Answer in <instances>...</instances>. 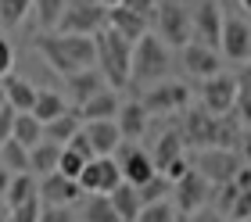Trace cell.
<instances>
[{"instance_id": "obj_1", "label": "cell", "mask_w": 251, "mask_h": 222, "mask_svg": "<svg viewBox=\"0 0 251 222\" xmlns=\"http://www.w3.org/2000/svg\"><path fill=\"white\" fill-rule=\"evenodd\" d=\"M36 50L43 54L54 72H61L65 79L75 72L94 68V40L90 36H58V32H43L36 36Z\"/></svg>"}, {"instance_id": "obj_2", "label": "cell", "mask_w": 251, "mask_h": 222, "mask_svg": "<svg viewBox=\"0 0 251 222\" xmlns=\"http://www.w3.org/2000/svg\"><path fill=\"white\" fill-rule=\"evenodd\" d=\"M179 140H183V147H194L201 154V150H233V125L226 119H212V115H204L201 108H194L183 115V122H179Z\"/></svg>"}, {"instance_id": "obj_3", "label": "cell", "mask_w": 251, "mask_h": 222, "mask_svg": "<svg viewBox=\"0 0 251 222\" xmlns=\"http://www.w3.org/2000/svg\"><path fill=\"white\" fill-rule=\"evenodd\" d=\"M90 40H94V68L100 72L104 86L122 90L129 83V54H133V47L122 36H115L111 29H100Z\"/></svg>"}, {"instance_id": "obj_4", "label": "cell", "mask_w": 251, "mask_h": 222, "mask_svg": "<svg viewBox=\"0 0 251 222\" xmlns=\"http://www.w3.org/2000/svg\"><path fill=\"white\" fill-rule=\"evenodd\" d=\"M169 68H173V50H169L154 32H144V36L133 43V54H129V83H136V86L154 83Z\"/></svg>"}, {"instance_id": "obj_5", "label": "cell", "mask_w": 251, "mask_h": 222, "mask_svg": "<svg viewBox=\"0 0 251 222\" xmlns=\"http://www.w3.org/2000/svg\"><path fill=\"white\" fill-rule=\"evenodd\" d=\"M108 18V4L100 0H65L61 18H58V36H94L104 29Z\"/></svg>"}, {"instance_id": "obj_6", "label": "cell", "mask_w": 251, "mask_h": 222, "mask_svg": "<svg viewBox=\"0 0 251 222\" xmlns=\"http://www.w3.org/2000/svg\"><path fill=\"white\" fill-rule=\"evenodd\" d=\"M154 29H158L154 36L169 50H183L190 43V4H176V0L154 4Z\"/></svg>"}, {"instance_id": "obj_7", "label": "cell", "mask_w": 251, "mask_h": 222, "mask_svg": "<svg viewBox=\"0 0 251 222\" xmlns=\"http://www.w3.org/2000/svg\"><path fill=\"white\" fill-rule=\"evenodd\" d=\"M241 165H248V161L241 158V150H223V147H215V150H201L198 158H194V172L204 179L215 190V186H226V183H233V176L241 172Z\"/></svg>"}, {"instance_id": "obj_8", "label": "cell", "mask_w": 251, "mask_h": 222, "mask_svg": "<svg viewBox=\"0 0 251 222\" xmlns=\"http://www.w3.org/2000/svg\"><path fill=\"white\" fill-rule=\"evenodd\" d=\"M219 54L233 65H248V57H251V22H248V15H223Z\"/></svg>"}, {"instance_id": "obj_9", "label": "cell", "mask_w": 251, "mask_h": 222, "mask_svg": "<svg viewBox=\"0 0 251 222\" xmlns=\"http://www.w3.org/2000/svg\"><path fill=\"white\" fill-rule=\"evenodd\" d=\"M219 29H223V4H215V0L190 4V43L219 54Z\"/></svg>"}, {"instance_id": "obj_10", "label": "cell", "mask_w": 251, "mask_h": 222, "mask_svg": "<svg viewBox=\"0 0 251 222\" xmlns=\"http://www.w3.org/2000/svg\"><path fill=\"white\" fill-rule=\"evenodd\" d=\"M233 100H237V75L219 72L201 83V111L204 115L226 119V115H233Z\"/></svg>"}, {"instance_id": "obj_11", "label": "cell", "mask_w": 251, "mask_h": 222, "mask_svg": "<svg viewBox=\"0 0 251 222\" xmlns=\"http://www.w3.org/2000/svg\"><path fill=\"white\" fill-rule=\"evenodd\" d=\"M169 194H173V201H169V204H173L176 212H183V215H198L201 208H208V201H212V186L204 183L194 169H187L183 176L173 183V190H169Z\"/></svg>"}, {"instance_id": "obj_12", "label": "cell", "mask_w": 251, "mask_h": 222, "mask_svg": "<svg viewBox=\"0 0 251 222\" xmlns=\"http://www.w3.org/2000/svg\"><path fill=\"white\" fill-rule=\"evenodd\" d=\"M111 161L119 165V176L122 183H129L133 190H140L147 179H154V165H151V154H144L136 144H119Z\"/></svg>"}, {"instance_id": "obj_13", "label": "cell", "mask_w": 251, "mask_h": 222, "mask_svg": "<svg viewBox=\"0 0 251 222\" xmlns=\"http://www.w3.org/2000/svg\"><path fill=\"white\" fill-rule=\"evenodd\" d=\"M119 183H122V176H119V165L111 158H94L75 179L79 194H90V197H108Z\"/></svg>"}, {"instance_id": "obj_14", "label": "cell", "mask_w": 251, "mask_h": 222, "mask_svg": "<svg viewBox=\"0 0 251 222\" xmlns=\"http://www.w3.org/2000/svg\"><path fill=\"white\" fill-rule=\"evenodd\" d=\"M187 100H190V90L183 83H158L154 90H147L144 93V100H140V108L147 115H169V111H183L187 108Z\"/></svg>"}, {"instance_id": "obj_15", "label": "cell", "mask_w": 251, "mask_h": 222, "mask_svg": "<svg viewBox=\"0 0 251 222\" xmlns=\"http://www.w3.org/2000/svg\"><path fill=\"white\" fill-rule=\"evenodd\" d=\"M79 186L72 183V179H65V176H43V179H36V201H40V208H68L72 201H79Z\"/></svg>"}, {"instance_id": "obj_16", "label": "cell", "mask_w": 251, "mask_h": 222, "mask_svg": "<svg viewBox=\"0 0 251 222\" xmlns=\"http://www.w3.org/2000/svg\"><path fill=\"white\" fill-rule=\"evenodd\" d=\"M183 68H187V75H194V79H212V75H219L223 72V57L215 54V50H208V47H198V43H187L183 50Z\"/></svg>"}, {"instance_id": "obj_17", "label": "cell", "mask_w": 251, "mask_h": 222, "mask_svg": "<svg viewBox=\"0 0 251 222\" xmlns=\"http://www.w3.org/2000/svg\"><path fill=\"white\" fill-rule=\"evenodd\" d=\"M104 29H111L115 36H122L126 43H136L147 32V18L133 15V11H126L122 4H108V18H104Z\"/></svg>"}, {"instance_id": "obj_18", "label": "cell", "mask_w": 251, "mask_h": 222, "mask_svg": "<svg viewBox=\"0 0 251 222\" xmlns=\"http://www.w3.org/2000/svg\"><path fill=\"white\" fill-rule=\"evenodd\" d=\"M115 129H119V136L122 140H140L144 133H147V111L140 108V100H126V104H119V111H115Z\"/></svg>"}, {"instance_id": "obj_19", "label": "cell", "mask_w": 251, "mask_h": 222, "mask_svg": "<svg viewBox=\"0 0 251 222\" xmlns=\"http://www.w3.org/2000/svg\"><path fill=\"white\" fill-rule=\"evenodd\" d=\"M83 136H86L90 150H94V158H111V154H115V147L122 144L115 122H86Z\"/></svg>"}, {"instance_id": "obj_20", "label": "cell", "mask_w": 251, "mask_h": 222, "mask_svg": "<svg viewBox=\"0 0 251 222\" xmlns=\"http://www.w3.org/2000/svg\"><path fill=\"white\" fill-rule=\"evenodd\" d=\"M65 90H68V97L75 100V108H83L90 97H97V93L108 90V86H104V79H100L97 68H86V72L68 75V79H65Z\"/></svg>"}, {"instance_id": "obj_21", "label": "cell", "mask_w": 251, "mask_h": 222, "mask_svg": "<svg viewBox=\"0 0 251 222\" xmlns=\"http://www.w3.org/2000/svg\"><path fill=\"white\" fill-rule=\"evenodd\" d=\"M115 111H119L115 90H100L97 97H90L83 108L75 111V119L79 122H115Z\"/></svg>"}, {"instance_id": "obj_22", "label": "cell", "mask_w": 251, "mask_h": 222, "mask_svg": "<svg viewBox=\"0 0 251 222\" xmlns=\"http://www.w3.org/2000/svg\"><path fill=\"white\" fill-rule=\"evenodd\" d=\"M0 90H4V100H7V108L15 115H29L32 111V100H36L32 83H25V79H18V75H7L4 83H0Z\"/></svg>"}, {"instance_id": "obj_23", "label": "cell", "mask_w": 251, "mask_h": 222, "mask_svg": "<svg viewBox=\"0 0 251 222\" xmlns=\"http://www.w3.org/2000/svg\"><path fill=\"white\" fill-rule=\"evenodd\" d=\"M179 158H187V154H183V140H179L176 129H165L162 136H158V147H154V154H151L154 176H158V172H165V169L173 165V161H179Z\"/></svg>"}, {"instance_id": "obj_24", "label": "cell", "mask_w": 251, "mask_h": 222, "mask_svg": "<svg viewBox=\"0 0 251 222\" xmlns=\"http://www.w3.org/2000/svg\"><path fill=\"white\" fill-rule=\"evenodd\" d=\"M68 108H65V97L58 90H36V100H32V119H36L40 125H47V122H54V119H61Z\"/></svg>"}, {"instance_id": "obj_25", "label": "cell", "mask_w": 251, "mask_h": 222, "mask_svg": "<svg viewBox=\"0 0 251 222\" xmlns=\"http://www.w3.org/2000/svg\"><path fill=\"white\" fill-rule=\"evenodd\" d=\"M108 204H111V212L119 215V222H136V215H140V197H136V190L129 183H119L115 190L108 194Z\"/></svg>"}, {"instance_id": "obj_26", "label": "cell", "mask_w": 251, "mask_h": 222, "mask_svg": "<svg viewBox=\"0 0 251 222\" xmlns=\"http://www.w3.org/2000/svg\"><path fill=\"white\" fill-rule=\"evenodd\" d=\"M79 129H83V122L75 119V111H65L61 119H54V122L43 125V140H47V144H54V147H65Z\"/></svg>"}, {"instance_id": "obj_27", "label": "cell", "mask_w": 251, "mask_h": 222, "mask_svg": "<svg viewBox=\"0 0 251 222\" xmlns=\"http://www.w3.org/2000/svg\"><path fill=\"white\" fill-rule=\"evenodd\" d=\"M58 158H61V147H54V144H47V140H40V144L29 150V172H32V176H54Z\"/></svg>"}, {"instance_id": "obj_28", "label": "cell", "mask_w": 251, "mask_h": 222, "mask_svg": "<svg viewBox=\"0 0 251 222\" xmlns=\"http://www.w3.org/2000/svg\"><path fill=\"white\" fill-rule=\"evenodd\" d=\"M11 140H15L18 147L32 150L43 140V125L32 119V115H15V125H11Z\"/></svg>"}, {"instance_id": "obj_29", "label": "cell", "mask_w": 251, "mask_h": 222, "mask_svg": "<svg viewBox=\"0 0 251 222\" xmlns=\"http://www.w3.org/2000/svg\"><path fill=\"white\" fill-rule=\"evenodd\" d=\"M4 201L11 208H18V204H25V201H36V176L32 172H22V176H11L7 183V194H4Z\"/></svg>"}, {"instance_id": "obj_30", "label": "cell", "mask_w": 251, "mask_h": 222, "mask_svg": "<svg viewBox=\"0 0 251 222\" xmlns=\"http://www.w3.org/2000/svg\"><path fill=\"white\" fill-rule=\"evenodd\" d=\"M0 165H4L11 176H22V172H29V150L18 147L15 140H7V144L0 147Z\"/></svg>"}, {"instance_id": "obj_31", "label": "cell", "mask_w": 251, "mask_h": 222, "mask_svg": "<svg viewBox=\"0 0 251 222\" xmlns=\"http://www.w3.org/2000/svg\"><path fill=\"white\" fill-rule=\"evenodd\" d=\"M83 222H119V215L111 212L108 197H86V212H83Z\"/></svg>"}, {"instance_id": "obj_32", "label": "cell", "mask_w": 251, "mask_h": 222, "mask_svg": "<svg viewBox=\"0 0 251 222\" xmlns=\"http://www.w3.org/2000/svg\"><path fill=\"white\" fill-rule=\"evenodd\" d=\"M61 7H65V0H36V4H32V11H36V18H40L43 29H58Z\"/></svg>"}, {"instance_id": "obj_33", "label": "cell", "mask_w": 251, "mask_h": 222, "mask_svg": "<svg viewBox=\"0 0 251 222\" xmlns=\"http://www.w3.org/2000/svg\"><path fill=\"white\" fill-rule=\"evenodd\" d=\"M29 11H32L29 0H0V22H4V25H18Z\"/></svg>"}, {"instance_id": "obj_34", "label": "cell", "mask_w": 251, "mask_h": 222, "mask_svg": "<svg viewBox=\"0 0 251 222\" xmlns=\"http://www.w3.org/2000/svg\"><path fill=\"white\" fill-rule=\"evenodd\" d=\"M136 222H173V204L169 201H158V204H144Z\"/></svg>"}, {"instance_id": "obj_35", "label": "cell", "mask_w": 251, "mask_h": 222, "mask_svg": "<svg viewBox=\"0 0 251 222\" xmlns=\"http://www.w3.org/2000/svg\"><path fill=\"white\" fill-rule=\"evenodd\" d=\"M7 222H40V201H25V204L11 208Z\"/></svg>"}, {"instance_id": "obj_36", "label": "cell", "mask_w": 251, "mask_h": 222, "mask_svg": "<svg viewBox=\"0 0 251 222\" xmlns=\"http://www.w3.org/2000/svg\"><path fill=\"white\" fill-rule=\"evenodd\" d=\"M226 219H230V222H248V219H251V194H241V197H237L233 208L226 212Z\"/></svg>"}, {"instance_id": "obj_37", "label": "cell", "mask_w": 251, "mask_h": 222, "mask_svg": "<svg viewBox=\"0 0 251 222\" xmlns=\"http://www.w3.org/2000/svg\"><path fill=\"white\" fill-rule=\"evenodd\" d=\"M11 65H15V50H11V43L0 36V75H11Z\"/></svg>"}, {"instance_id": "obj_38", "label": "cell", "mask_w": 251, "mask_h": 222, "mask_svg": "<svg viewBox=\"0 0 251 222\" xmlns=\"http://www.w3.org/2000/svg\"><path fill=\"white\" fill-rule=\"evenodd\" d=\"M11 125H15V111L4 108V111H0V147L11 140Z\"/></svg>"}, {"instance_id": "obj_39", "label": "cell", "mask_w": 251, "mask_h": 222, "mask_svg": "<svg viewBox=\"0 0 251 222\" xmlns=\"http://www.w3.org/2000/svg\"><path fill=\"white\" fill-rule=\"evenodd\" d=\"M190 222H223V215L215 212V208H201L198 215H190Z\"/></svg>"}, {"instance_id": "obj_40", "label": "cell", "mask_w": 251, "mask_h": 222, "mask_svg": "<svg viewBox=\"0 0 251 222\" xmlns=\"http://www.w3.org/2000/svg\"><path fill=\"white\" fill-rule=\"evenodd\" d=\"M7 183H11V172H7L4 165H0V197L7 194Z\"/></svg>"}, {"instance_id": "obj_41", "label": "cell", "mask_w": 251, "mask_h": 222, "mask_svg": "<svg viewBox=\"0 0 251 222\" xmlns=\"http://www.w3.org/2000/svg\"><path fill=\"white\" fill-rule=\"evenodd\" d=\"M7 108V100H4V90H0V111H4Z\"/></svg>"}, {"instance_id": "obj_42", "label": "cell", "mask_w": 251, "mask_h": 222, "mask_svg": "<svg viewBox=\"0 0 251 222\" xmlns=\"http://www.w3.org/2000/svg\"><path fill=\"white\" fill-rule=\"evenodd\" d=\"M0 222H7V219H4V212H0Z\"/></svg>"}]
</instances>
